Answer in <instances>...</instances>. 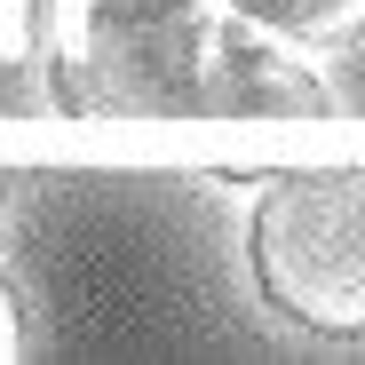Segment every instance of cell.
I'll return each instance as SVG.
<instances>
[{"instance_id":"cell-1","label":"cell","mask_w":365,"mask_h":365,"mask_svg":"<svg viewBox=\"0 0 365 365\" xmlns=\"http://www.w3.org/2000/svg\"><path fill=\"white\" fill-rule=\"evenodd\" d=\"M56 96L88 119L103 111L318 119L326 111V88L278 48L238 40L230 24H175V16H143V24L96 16V32L56 48Z\"/></svg>"},{"instance_id":"cell-2","label":"cell","mask_w":365,"mask_h":365,"mask_svg":"<svg viewBox=\"0 0 365 365\" xmlns=\"http://www.w3.org/2000/svg\"><path fill=\"white\" fill-rule=\"evenodd\" d=\"M255 286L310 334H365V159L278 175L255 207Z\"/></svg>"},{"instance_id":"cell-3","label":"cell","mask_w":365,"mask_h":365,"mask_svg":"<svg viewBox=\"0 0 365 365\" xmlns=\"http://www.w3.org/2000/svg\"><path fill=\"white\" fill-rule=\"evenodd\" d=\"M230 9L278 40H310V48H341L365 32V0H230Z\"/></svg>"},{"instance_id":"cell-4","label":"cell","mask_w":365,"mask_h":365,"mask_svg":"<svg viewBox=\"0 0 365 365\" xmlns=\"http://www.w3.org/2000/svg\"><path fill=\"white\" fill-rule=\"evenodd\" d=\"M96 16H119V24H143V16H182L191 0H88Z\"/></svg>"},{"instance_id":"cell-5","label":"cell","mask_w":365,"mask_h":365,"mask_svg":"<svg viewBox=\"0 0 365 365\" xmlns=\"http://www.w3.org/2000/svg\"><path fill=\"white\" fill-rule=\"evenodd\" d=\"M9 357H24V310H16L9 278H0V365H9Z\"/></svg>"}]
</instances>
